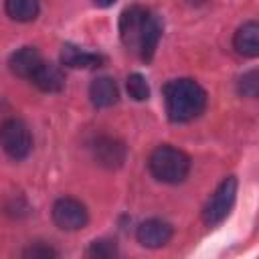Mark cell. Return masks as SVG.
Returning a JSON list of instances; mask_svg holds the SVG:
<instances>
[{"mask_svg": "<svg viewBox=\"0 0 259 259\" xmlns=\"http://www.w3.org/2000/svg\"><path fill=\"white\" fill-rule=\"evenodd\" d=\"M148 168L158 182L178 184V182H184V178L190 172V158L186 152L174 146L162 144L150 154Z\"/></svg>", "mask_w": 259, "mask_h": 259, "instance_id": "2", "label": "cell"}, {"mask_svg": "<svg viewBox=\"0 0 259 259\" xmlns=\"http://www.w3.org/2000/svg\"><path fill=\"white\" fill-rule=\"evenodd\" d=\"M0 146L12 160H24L32 150V136L22 119L10 117L0 125Z\"/></svg>", "mask_w": 259, "mask_h": 259, "instance_id": "4", "label": "cell"}, {"mask_svg": "<svg viewBox=\"0 0 259 259\" xmlns=\"http://www.w3.org/2000/svg\"><path fill=\"white\" fill-rule=\"evenodd\" d=\"M125 87H127L130 97L136 99V101H146L150 97V85H148L146 77L140 75V73H132L125 81Z\"/></svg>", "mask_w": 259, "mask_h": 259, "instance_id": "16", "label": "cell"}, {"mask_svg": "<svg viewBox=\"0 0 259 259\" xmlns=\"http://www.w3.org/2000/svg\"><path fill=\"white\" fill-rule=\"evenodd\" d=\"M91 150H93L95 162H97L99 166L107 168V170L121 168L123 162H125V154H127L123 142L117 140V138H111V136H99V138L93 142Z\"/></svg>", "mask_w": 259, "mask_h": 259, "instance_id": "7", "label": "cell"}, {"mask_svg": "<svg viewBox=\"0 0 259 259\" xmlns=\"http://www.w3.org/2000/svg\"><path fill=\"white\" fill-rule=\"evenodd\" d=\"M6 14L16 22H30L38 16V0H6L4 2Z\"/></svg>", "mask_w": 259, "mask_h": 259, "instance_id": "15", "label": "cell"}, {"mask_svg": "<svg viewBox=\"0 0 259 259\" xmlns=\"http://www.w3.org/2000/svg\"><path fill=\"white\" fill-rule=\"evenodd\" d=\"M148 16H150V10H146L142 6H130L121 12V16H119V36H121V42L130 51L138 53Z\"/></svg>", "mask_w": 259, "mask_h": 259, "instance_id": "6", "label": "cell"}, {"mask_svg": "<svg viewBox=\"0 0 259 259\" xmlns=\"http://www.w3.org/2000/svg\"><path fill=\"white\" fill-rule=\"evenodd\" d=\"M233 47L239 55L255 59L259 55V24L255 20H247L245 24H241L235 32Z\"/></svg>", "mask_w": 259, "mask_h": 259, "instance_id": "10", "label": "cell"}, {"mask_svg": "<svg viewBox=\"0 0 259 259\" xmlns=\"http://www.w3.org/2000/svg\"><path fill=\"white\" fill-rule=\"evenodd\" d=\"M93 2H95L97 6H103V8H105V6H111V4L117 2V0H93Z\"/></svg>", "mask_w": 259, "mask_h": 259, "instance_id": "20", "label": "cell"}, {"mask_svg": "<svg viewBox=\"0 0 259 259\" xmlns=\"http://www.w3.org/2000/svg\"><path fill=\"white\" fill-rule=\"evenodd\" d=\"M164 103L170 121L186 123L206 107V91L194 79H172L164 85Z\"/></svg>", "mask_w": 259, "mask_h": 259, "instance_id": "1", "label": "cell"}, {"mask_svg": "<svg viewBox=\"0 0 259 259\" xmlns=\"http://www.w3.org/2000/svg\"><path fill=\"white\" fill-rule=\"evenodd\" d=\"M30 81L45 93H59L65 87V73L55 63H42Z\"/></svg>", "mask_w": 259, "mask_h": 259, "instance_id": "11", "label": "cell"}, {"mask_svg": "<svg viewBox=\"0 0 259 259\" xmlns=\"http://www.w3.org/2000/svg\"><path fill=\"white\" fill-rule=\"evenodd\" d=\"M61 63L71 69H97L103 63V57L97 53L83 51L75 45H63L61 51Z\"/></svg>", "mask_w": 259, "mask_h": 259, "instance_id": "12", "label": "cell"}, {"mask_svg": "<svg viewBox=\"0 0 259 259\" xmlns=\"http://www.w3.org/2000/svg\"><path fill=\"white\" fill-rule=\"evenodd\" d=\"M89 99L95 107H111L119 99V89H117L113 79L97 77L89 85Z\"/></svg>", "mask_w": 259, "mask_h": 259, "instance_id": "13", "label": "cell"}, {"mask_svg": "<svg viewBox=\"0 0 259 259\" xmlns=\"http://www.w3.org/2000/svg\"><path fill=\"white\" fill-rule=\"evenodd\" d=\"M117 245L111 239H95L87 249V255L95 259H113L117 257Z\"/></svg>", "mask_w": 259, "mask_h": 259, "instance_id": "17", "label": "cell"}, {"mask_svg": "<svg viewBox=\"0 0 259 259\" xmlns=\"http://www.w3.org/2000/svg\"><path fill=\"white\" fill-rule=\"evenodd\" d=\"M22 255H24V257H32V259H36V257H57V251H55L53 247H47V245L36 243V245H32V247H28Z\"/></svg>", "mask_w": 259, "mask_h": 259, "instance_id": "19", "label": "cell"}, {"mask_svg": "<svg viewBox=\"0 0 259 259\" xmlns=\"http://www.w3.org/2000/svg\"><path fill=\"white\" fill-rule=\"evenodd\" d=\"M239 93L243 97H249V99H255L257 97V93H259V73H257V69L247 71L239 79Z\"/></svg>", "mask_w": 259, "mask_h": 259, "instance_id": "18", "label": "cell"}, {"mask_svg": "<svg viewBox=\"0 0 259 259\" xmlns=\"http://www.w3.org/2000/svg\"><path fill=\"white\" fill-rule=\"evenodd\" d=\"M42 55L38 53V49L34 47H22L18 51H14L8 59V69L22 79H32V75L38 71V67L42 65Z\"/></svg>", "mask_w": 259, "mask_h": 259, "instance_id": "9", "label": "cell"}, {"mask_svg": "<svg viewBox=\"0 0 259 259\" xmlns=\"http://www.w3.org/2000/svg\"><path fill=\"white\" fill-rule=\"evenodd\" d=\"M170 237H172V227L160 219L144 221L136 231L138 243L146 249H160L170 241Z\"/></svg>", "mask_w": 259, "mask_h": 259, "instance_id": "8", "label": "cell"}, {"mask_svg": "<svg viewBox=\"0 0 259 259\" xmlns=\"http://www.w3.org/2000/svg\"><path fill=\"white\" fill-rule=\"evenodd\" d=\"M53 223L63 231H79L89 223V212L83 202L65 196L53 204Z\"/></svg>", "mask_w": 259, "mask_h": 259, "instance_id": "5", "label": "cell"}, {"mask_svg": "<svg viewBox=\"0 0 259 259\" xmlns=\"http://www.w3.org/2000/svg\"><path fill=\"white\" fill-rule=\"evenodd\" d=\"M160 36H162V20H160L154 12H150V16H148V20H146V26H144V32H142L140 49H138L140 57H142L146 63L154 57V53H156V49H158Z\"/></svg>", "mask_w": 259, "mask_h": 259, "instance_id": "14", "label": "cell"}, {"mask_svg": "<svg viewBox=\"0 0 259 259\" xmlns=\"http://www.w3.org/2000/svg\"><path fill=\"white\" fill-rule=\"evenodd\" d=\"M235 198H237V178L235 176H229V178H225L217 186L214 194L204 204V208H202V221H204V225L206 227L221 225L229 217V212H231V208L235 204Z\"/></svg>", "mask_w": 259, "mask_h": 259, "instance_id": "3", "label": "cell"}]
</instances>
